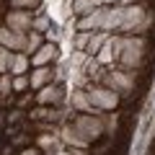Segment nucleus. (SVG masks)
I'll use <instances>...</instances> for the list:
<instances>
[{"mask_svg":"<svg viewBox=\"0 0 155 155\" xmlns=\"http://www.w3.org/2000/svg\"><path fill=\"white\" fill-rule=\"evenodd\" d=\"M28 65H31V60H28L26 52H11L8 70H11L13 75H26V72H28Z\"/></svg>","mask_w":155,"mask_h":155,"instance_id":"obj_7","label":"nucleus"},{"mask_svg":"<svg viewBox=\"0 0 155 155\" xmlns=\"http://www.w3.org/2000/svg\"><path fill=\"white\" fill-rule=\"evenodd\" d=\"M52 80V70L47 65H41V67H36V70L28 75V85L31 88H41V85H47Z\"/></svg>","mask_w":155,"mask_h":155,"instance_id":"obj_10","label":"nucleus"},{"mask_svg":"<svg viewBox=\"0 0 155 155\" xmlns=\"http://www.w3.org/2000/svg\"><path fill=\"white\" fill-rule=\"evenodd\" d=\"M21 155H39V150H34V147H31V150H23Z\"/></svg>","mask_w":155,"mask_h":155,"instance_id":"obj_24","label":"nucleus"},{"mask_svg":"<svg viewBox=\"0 0 155 155\" xmlns=\"http://www.w3.org/2000/svg\"><path fill=\"white\" fill-rule=\"evenodd\" d=\"M104 41H106V34H96V36H91V44H88V49H85V52L96 54V52H98V47L104 44Z\"/></svg>","mask_w":155,"mask_h":155,"instance_id":"obj_16","label":"nucleus"},{"mask_svg":"<svg viewBox=\"0 0 155 155\" xmlns=\"http://www.w3.org/2000/svg\"><path fill=\"white\" fill-rule=\"evenodd\" d=\"M88 101H91L93 109H114V106L119 104V96L111 88H91L88 91Z\"/></svg>","mask_w":155,"mask_h":155,"instance_id":"obj_2","label":"nucleus"},{"mask_svg":"<svg viewBox=\"0 0 155 155\" xmlns=\"http://www.w3.org/2000/svg\"><path fill=\"white\" fill-rule=\"evenodd\" d=\"M96 5H98V0H75V3H72V13H78V16H88Z\"/></svg>","mask_w":155,"mask_h":155,"instance_id":"obj_12","label":"nucleus"},{"mask_svg":"<svg viewBox=\"0 0 155 155\" xmlns=\"http://www.w3.org/2000/svg\"><path fill=\"white\" fill-rule=\"evenodd\" d=\"M72 127H75V132H78V134H83L85 142H91V140H96V137H101V134H104V127H101V122H98V119H93L91 114L78 116Z\"/></svg>","mask_w":155,"mask_h":155,"instance_id":"obj_1","label":"nucleus"},{"mask_svg":"<svg viewBox=\"0 0 155 155\" xmlns=\"http://www.w3.org/2000/svg\"><path fill=\"white\" fill-rule=\"evenodd\" d=\"M8 28L11 31H21V34H26V31H31V13L28 11H11L8 13Z\"/></svg>","mask_w":155,"mask_h":155,"instance_id":"obj_4","label":"nucleus"},{"mask_svg":"<svg viewBox=\"0 0 155 155\" xmlns=\"http://www.w3.org/2000/svg\"><path fill=\"white\" fill-rule=\"evenodd\" d=\"M41 0H11L13 8H36Z\"/></svg>","mask_w":155,"mask_h":155,"instance_id":"obj_19","label":"nucleus"},{"mask_svg":"<svg viewBox=\"0 0 155 155\" xmlns=\"http://www.w3.org/2000/svg\"><path fill=\"white\" fill-rule=\"evenodd\" d=\"M5 34H8V28L0 26V47H3V41H5Z\"/></svg>","mask_w":155,"mask_h":155,"instance_id":"obj_23","label":"nucleus"},{"mask_svg":"<svg viewBox=\"0 0 155 155\" xmlns=\"http://www.w3.org/2000/svg\"><path fill=\"white\" fill-rule=\"evenodd\" d=\"M119 23H122V8H106L104 11V21H101V31L119 28Z\"/></svg>","mask_w":155,"mask_h":155,"instance_id":"obj_9","label":"nucleus"},{"mask_svg":"<svg viewBox=\"0 0 155 155\" xmlns=\"http://www.w3.org/2000/svg\"><path fill=\"white\" fill-rule=\"evenodd\" d=\"M60 93L62 88H57V85H41V93L36 96L39 104H54V101H60Z\"/></svg>","mask_w":155,"mask_h":155,"instance_id":"obj_11","label":"nucleus"},{"mask_svg":"<svg viewBox=\"0 0 155 155\" xmlns=\"http://www.w3.org/2000/svg\"><path fill=\"white\" fill-rule=\"evenodd\" d=\"M39 145H41V147L54 150V147H57V140H54V137H39Z\"/></svg>","mask_w":155,"mask_h":155,"instance_id":"obj_21","label":"nucleus"},{"mask_svg":"<svg viewBox=\"0 0 155 155\" xmlns=\"http://www.w3.org/2000/svg\"><path fill=\"white\" fill-rule=\"evenodd\" d=\"M62 140H65L67 145H75V147H85V145H88L83 137H80V134L75 132V127H67L65 132H62Z\"/></svg>","mask_w":155,"mask_h":155,"instance_id":"obj_13","label":"nucleus"},{"mask_svg":"<svg viewBox=\"0 0 155 155\" xmlns=\"http://www.w3.org/2000/svg\"><path fill=\"white\" fill-rule=\"evenodd\" d=\"M106 85H109L111 91H116V93H119V91H129L132 88V80H129L127 78V72H111L109 78H106Z\"/></svg>","mask_w":155,"mask_h":155,"instance_id":"obj_8","label":"nucleus"},{"mask_svg":"<svg viewBox=\"0 0 155 155\" xmlns=\"http://www.w3.org/2000/svg\"><path fill=\"white\" fill-rule=\"evenodd\" d=\"M54 57H57V44H54V41H49V44H41L31 57H28V60H31L34 67H41V65H49Z\"/></svg>","mask_w":155,"mask_h":155,"instance_id":"obj_5","label":"nucleus"},{"mask_svg":"<svg viewBox=\"0 0 155 155\" xmlns=\"http://www.w3.org/2000/svg\"><path fill=\"white\" fill-rule=\"evenodd\" d=\"M8 62H11V52H8L5 47H0V72L8 70Z\"/></svg>","mask_w":155,"mask_h":155,"instance_id":"obj_18","label":"nucleus"},{"mask_svg":"<svg viewBox=\"0 0 155 155\" xmlns=\"http://www.w3.org/2000/svg\"><path fill=\"white\" fill-rule=\"evenodd\" d=\"M47 114H49L47 109H36V111H31V119H44Z\"/></svg>","mask_w":155,"mask_h":155,"instance_id":"obj_22","label":"nucleus"},{"mask_svg":"<svg viewBox=\"0 0 155 155\" xmlns=\"http://www.w3.org/2000/svg\"><path fill=\"white\" fill-rule=\"evenodd\" d=\"M28 88V78L26 75H16L13 78V91H26Z\"/></svg>","mask_w":155,"mask_h":155,"instance_id":"obj_17","label":"nucleus"},{"mask_svg":"<svg viewBox=\"0 0 155 155\" xmlns=\"http://www.w3.org/2000/svg\"><path fill=\"white\" fill-rule=\"evenodd\" d=\"M72 104H75L78 109H83V111H93V106H91L85 91H75V93H72Z\"/></svg>","mask_w":155,"mask_h":155,"instance_id":"obj_15","label":"nucleus"},{"mask_svg":"<svg viewBox=\"0 0 155 155\" xmlns=\"http://www.w3.org/2000/svg\"><path fill=\"white\" fill-rule=\"evenodd\" d=\"M142 23H145V11L132 3V5L122 8V23H119L116 31H134V28H140Z\"/></svg>","mask_w":155,"mask_h":155,"instance_id":"obj_3","label":"nucleus"},{"mask_svg":"<svg viewBox=\"0 0 155 155\" xmlns=\"http://www.w3.org/2000/svg\"><path fill=\"white\" fill-rule=\"evenodd\" d=\"M8 91H13V80L8 75H0V93H8Z\"/></svg>","mask_w":155,"mask_h":155,"instance_id":"obj_20","label":"nucleus"},{"mask_svg":"<svg viewBox=\"0 0 155 155\" xmlns=\"http://www.w3.org/2000/svg\"><path fill=\"white\" fill-rule=\"evenodd\" d=\"M104 11L106 8L104 5H96L93 11L88 13V16H83V21H80V28H83V31H101V21H104Z\"/></svg>","mask_w":155,"mask_h":155,"instance_id":"obj_6","label":"nucleus"},{"mask_svg":"<svg viewBox=\"0 0 155 155\" xmlns=\"http://www.w3.org/2000/svg\"><path fill=\"white\" fill-rule=\"evenodd\" d=\"M39 47H41V36H39V31L26 34V44H23V52H26V54H31V52H36Z\"/></svg>","mask_w":155,"mask_h":155,"instance_id":"obj_14","label":"nucleus"}]
</instances>
